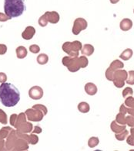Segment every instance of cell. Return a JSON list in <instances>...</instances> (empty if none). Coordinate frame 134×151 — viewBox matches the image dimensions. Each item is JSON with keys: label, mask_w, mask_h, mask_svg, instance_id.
Returning a JSON list of instances; mask_svg holds the SVG:
<instances>
[{"label": "cell", "mask_w": 134, "mask_h": 151, "mask_svg": "<svg viewBox=\"0 0 134 151\" xmlns=\"http://www.w3.org/2000/svg\"><path fill=\"white\" fill-rule=\"evenodd\" d=\"M38 23H39V25L40 26V27H45L47 26L49 22H48L47 19H46V17H45V15H43V16H41V17H39Z\"/></svg>", "instance_id": "cell-30"}, {"label": "cell", "mask_w": 134, "mask_h": 151, "mask_svg": "<svg viewBox=\"0 0 134 151\" xmlns=\"http://www.w3.org/2000/svg\"><path fill=\"white\" fill-rule=\"evenodd\" d=\"M16 57L19 59H23L27 56L28 51L26 48L23 46H19L16 49Z\"/></svg>", "instance_id": "cell-17"}, {"label": "cell", "mask_w": 134, "mask_h": 151, "mask_svg": "<svg viewBox=\"0 0 134 151\" xmlns=\"http://www.w3.org/2000/svg\"><path fill=\"white\" fill-rule=\"evenodd\" d=\"M62 50L70 57H78L79 51L82 50L83 45L82 43L79 40H75L73 42H65L62 47Z\"/></svg>", "instance_id": "cell-4"}, {"label": "cell", "mask_w": 134, "mask_h": 151, "mask_svg": "<svg viewBox=\"0 0 134 151\" xmlns=\"http://www.w3.org/2000/svg\"><path fill=\"white\" fill-rule=\"evenodd\" d=\"M0 122L2 124H7L8 119H7V115L6 113L3 111L2 109H0Z\"/></svg>", "instance_id": "cell-29"}, {"label": "cell", "mask_w": 134, "mask_h": 151, "mask_svg": "<svg viewBox=\"0 0 134 151\" xmlns=\"http://www.w3.org/2000/svg\"><path fill=\"white\" fill-rule=\"evenodd\" d=\"M11 19L12 18L8 17L6 13H0V22H6V21H8Z\"/></svg>", "instance_id": "cell-37"}, {"label": "cell", "mask_w": 134, "mask_h": 151, "mask_svg": "<svg viewBox=\"0 0 134 151\" xmlns=\"http://www.w3.org/2000/svg\"><path fill=\"white\" fill-rule=\"evenodd\" d=\"M29 96L33 100L41 99L43 96V90L39 86H33L29 90Z\"/></svg>", "instance_id": "cell-9"}, {"label": "cell", "mask_w": 134, "mask_h": 151, "mask_svg": "<svg viewBox=\"0 0 134 151\" xmlns=\"http://www.w3.org/2000/svg\"><path fill=\"white\" fill-rule=\"evenodd\" d=\"M128 78V73L126 70H123V69H119L114 71L113 75V79H121L123 81H126V79Z\"/></svg>", "instance_id": "cell-15"}, {"label": "cell", "mask_w": 134, "mask_h": 151, "mask_svg": "<svg viewBox=\"0 0 134 151\" xmlns=\"http://www.w3.org/2000/svg\"><path fill=\"white\" fill-rule=\"evenodd\" d=\"M17 115L16 114H13V115H11L10 116V124L11 126H14L15 123H16V121L17 119Z\"/></svg>", "instance_id": "cell-41"}, {"label": "cell", "mask_w": 134, "mask_h": 151, "mask_svg": "<svg viewBox=\"0 0 134 151\" xmlns=\"http://www.w3.org/2000/svg\"><path fill=\"white\" fill-rule=\"evenodd\" d=\"M133 89L130 87H127L126 88L124 89L123 92H122V95H123V97L125 98L126 99L127 96H133Z\"/></svg>", "instance_id": "cell-31"}, {"label": "cell", "mask_w": 134, "mask_h": 151, "mask_svg": "<svg viewBox=\"0 0 134 151\" xmlns=\"http://www.w3.org/2000/svg\"><path fill=\"white\" fill-rule=\"evenodd\" d=\"M126 124L130 127H134V116L129 115L126 116Z\"/></svg>", "instance_id": "cell-34"}, {"label": "cell", "mask_w": 134, "mask_h": 151, "mask_svg": "<svg viewBox=\"0 0 134 151\" xmlns=\"http://www.w3.org/2000/svg\"><path fill=\"white\" fill-rule=\"evenodd\" d=\"M94 53V47L91 44H85L81 50V54L84 56H91Z\"/></svg>", "instance_id": "cell-16"}, {"label": "cell", "mask_w": 134, "mask_h": 151, "mask_svg": "<svg viewBox=\"0 0 134 151\" xmlns=\"http://www.w3.org/2000/svg\"><path fill=\"white\" fill-rule=\"evenodd\" d=\"M133 13H134V9H133Z\"/></svg>", "instance_id": "cell-46"}, {"label": "cell", "mask_w": 134, "mask_h": 151, "mask_svg": "<svg viewBox=\"0 0 134 151\" xmlns=\"http://www.w3.org/2000/svg\"><path fill=\"white\" fill-rule=\"evenodd\" d=\"M47 19L48 22L52 24H56L60 21V15L56 11L52 12H45L44 14Z\"/></svg>", "instance_id": "cell-10"}, {"label": "cell", "mask_w": 134, "mask_h": 151, "mask_svg": "<svg viewBox=\"0 0 134 151\" xmlns=\"http://www.w3.org/2000/svg\"><path fill=\"white\" fill-rule=\"evenodd\" d=\"M7 81V75L3 72H0V83H5Z\"/></svg>", "instance_id": "cell-40"}, {"label": "cell", "mask_w": 134, "mask_h": 151, "mask_svg": "<svg viewBox=\"0 0 134 151\" xmlns=\"http://www.w3.org/2000/svg\"><path fill=\"white\" fill-rule=\"evenodd\" d=\"M113 75H114V70L111 69L110 68H108L107 70H106V78L107 79L108 81H113Z\"/></svg>", "instance_id": "cell-27"}, {"label": "cell", "mask_w": 134, "mask_h": 151, "mask_svg": "<svg viewBox=\"0 0 134 151\" xmlns=\"http://www.w3.org/2000/svg\"><path fill=\"white\" fill-rule=\"evenodd\" d=\"M129 109H130V108L125 106V104H122L120 108V112L124 114V115H126L129 112Z\"/></svg>", "instance_id": "cell-36"}, {"label": "cell", "mask_w": 134, "mask_h": 151, "mask_svg": "<svg viewBox=\"0 0 134 151\" xmlns=\"http://www.w3.org/2000/svg\"><path fill=\"white\" fill-rule=\"evenodd\" d=\"M35 33V29L33 27L31 26H29L27 27L25 29V30L22 33V37L24 40H29L33 39V37H34Z\"/></svg>", "instance_id": "cell-11"}, {"label": "cell", "mask_w": 134, "mask_h": 151, "mask_svg": "<svg viewBox=\"0 0 134 151\" xmlns=\"http://www.w3.org/2000/svg\"><path fill=\"white\" fill-rule=\"evenodd\" d=\"M28 149H29L28 142L16 135V138L15 139L14 144H13V150H27Z\"/></svg>", "instance_id": "cell-8"}, {"label": "cell", "mask_w": 134, "mask_h": 151, "mask_svg": "<svg viewBox=\"0 0 134 151\" xmlns=\"http://www.w3.org/2000/svg\"><path fill=\"white\" fill-rule=\"evenodd\" d=\"M126 83L130 85H134V70H130L128 73V78L126 79Z\"/></svg>", "instance_id": "cell-28"}, {"label": "cell", "mask_w": 134, "mask_h": 151, "mask_svg": "<svg viewBox=\"0 0 134 151\" xmlns=\"http://www.w3.org/2000/svg\"><path fill=\"white\" fill-rule=\"evenodd\" d=\"M12 130H13V129L9 126H6V127L1 129V130H0V139H4L7 138Z\"/></svg>", "instance_id": "cell-20"}, {"label": "cell", "mask_w": 134, "mask_h": 151, "mask_svg": "<svg viewBox=\"0 0 134 151\" xmlns=\"http://www.w3.org/2000/svg\"><path fill=\"white\" fill-rule=\"evenodd\" d=\"M129 135V132L126 129H124L123 132H120V133H116L115 137L116 139L119 141H123L127 137V136Z\"/></svg>", "instance_id": "cell-24"}, {"label": "cell", "mask_w": 134, "mask_h": 151, "mask_svg": "<svg viewBox=\"0 0 134 151\" xmlns=\"http://www.w3.org/2000/svg\"><path fill=\"white\" fill-rule=\"evenodd\" d=\"M116 121L120 125H126V116L124 114L120 112L116 116Z\"/></svg>", "instance_id": "cell-26"}, {"label": "cell", "mask_w": 134, "mask_h": 151, "mask_svg": "<svg viewBox=\"0 0 134 151\" xmlns=\"http://www.w3.org/2000/svg\"><path fill=\"white\" fill-rule=\"evenodd\" d=\"M20 100V92L11 83H2L0 85V102L6 107H14Z\"/></svg>", "instance_id": "cell-1"}, {"label": "cell", "mask_w": 134, "mask_h": 151, "mask_svg": "<svg viewBox=\"0 0 134 151\" xmlns=\"http://www.w3.org/2000/svg\"><path fill=\"white\" fill-rule=\"evenodd\" d=\"M32 132H33V133H36V134L41 133V132H42V128L40 127V126H35V128H34V129H33Z\"/></svg>", "instance_id": "cell-43"}, {"label": "cell", "mask_w": 134, "mask_h": 151, "mask_svg": "<svg viewBox=\"0 0 134 151\" xmlns=\"http://www.w3.org/2000/svg\"><path fill=\"white\" fill-rule=\"evenodd\" d=\"M62 63L64 66L66 67L70 72H77L80 69L79 64L78 57L66 56L62 58Z\"/></svg>", "instance_id": "cell-5"}, {"label": "cell", "mask_w": 134, "mask_h": 151, "mask_svg": "<svg viewBox=\"0 0 134 151\" xmlns=\"http://www.w3.org/2000/svg\"><path fill=\"white\" fill-rule=\"evenodd\" d=\"M120 29L123 31H128L133 27V22L130 19L125 18L120 22Z\"/></svg>", "instance_id": "cell-13"}, {"label": "cell", "mask_w": 134, "mask_h": 151, "mask_svg": "<svg viewBox=\"0 0 134 151\" xmlns=\"http://www.w3.org/2000/svg\"><path fill=\"white\" fill-rule=\"evenodd\" d=\"M78 110L82 113H87V112H89L90 107H89V105L87 102L82 101L80 103H79Z\"/></svg>", "instance_id": "cell-19"}, {"label": "cell", "mask_w": 134, "mask_h": 151, "mask_svg": "<svg viewBox=\"0 0 134 151\" xmlns=\"http://www.w3.org/2000/svg\"><path fill=\"white\" fill-rule=\"evenodd\" d=\"M110 128H111V130L115 133H120V132H123L124 129H126V125L119 124L115 120V121H113L110 124Z\"/></svg>", "instance_id": "cell-14"}, {"label": "cell", "mask_w": 134, "mask_h": 151, "mask_svg": "<svg viewBox=\"0 0 134 151\" xmlns=\"http://www.w3.org/2000/svg\"><path fill=\"white\" fill-rule=\"evenodd\" d=\"M85 91H86V93L87 95H95L97 93V91H98V89H97L96 85L95 84H93V83L89 82L86 84L84 87Z\"/></svg>", "instance_id": "cell-12"}, {"label": "cell", "mask_w": 134, "mask_h": 151, "mask_svg": "<svg viewBox=\"0 0 134 151\" xmlns=\"http://www.w3.org/2000/svg\"><path fill=\"white\" fill-rule=\"evenodd\" d=\"M25 113L26 115L27 119L29 121H32V122H40L45 116L43 112H41L39 109H34L33 107L31 109H26Z\"/></svg>", "instance_id": "cell-6"}, {"label": "cell", "mask_w": 134, "mask_h": 151, "mask_svg": "<svg viewBox=\"0 0 134 151\" xmlns=\"http://www.w3.org/2000/svg\"><path fill=\"white\" fill-rule=\"evenodd\" d=\"M6 142L4 139H0V151L6 150Z\"/></svg>", "instance_id": "cell-42"}, {"label": "cell", "mask_w": 134, "mask_h": 151, "mask_svg": "<svg viewBox=\"0 0 134 151\" xmlns=\"http://www.w3.org/2000/svg\"><path fill=\"white\" fill-rule=\"evenodd\" d=\"M88 27L87 21L83 18H77L75 19L73 27H72V32L74 35H79L84 29H86Z\"/></svg>", "instance_id": "cell-7"}, {"label": "cell", "mask_w": 134, "mask_h": 151, "mask_svg": "<svg viewBox=\"0 0 134 151\" xmlns=\"http://www.w3.org/2000/svg\"><path fill=\"white\" fill-rule=\"evenodd\" d=\"M78 60L80 68H86V67L88 66V64H89V60H88V58L86 56L83 55V56L78 57Z\"/></svg>", "instance_id": "cell-22"}, {"label": "cell", "mask_w": 134, "mask_h": 151, "mask_svg": "<svg viewBox=\"0 0 134 151\" xmlns=\"http://www.w3.org/2000/svg\"><path fill=\"white\" fill-rule=\"evenodd\" d=\"M29 50L33 54H38L40 51V47H39V46L36 45V44H33V45L29 46Z\"/></svg>", "instance_id": "cell-35"}, {"label": "cell", "mask_w": 134, "mask_h": 151, "mask_svg": "<svg viewBox=\"0 0 134 151\" xmlns=\"http://www.w3.org/2000/svg\"><path fill=\"white\" fill-rule=\"evenodd\" d=\"M7 52V46L0 44V55H4Z\"/></svg>", "instance_id": "cell-38"}, {"label": "cell", "mask_w": 134, "mask_h": 151, "mask_svg": "<svg viewBox=\"0 0 134 151\" xmlns=\"http://www.w3.org/2000/svg\"><path fill=\"white\" fill-rule=\"evenodd\" d=\"M126 143L130 146H134V137L130 134V136H127L126 139Z\"/></svg>", "instance_id": "cell-39"}, {"label": "cell", "mask_w": 134, "mask_h": 151, "mask_svg": "<svg viewBox=\"0 0 134 151\" xmlns=\"http://www.w3.org/2000/svg\"><path fill=\"white\" fill-rule=\"evenodd\" d=\"M109 68L115 71L116 70H119V69H122L124 68V64L123 62H121L120 60H113V62L110 64L109 65Z\"/></svg>", "instance_id": "cell-21"}, {"label": "cell", "mask_w": 134, "mask_h": 151, "mask_svg": "<svg viewBox=\"0 0 134 151\" xmlns=\"http://www.w3.org/2000/svg\"><path fill=\"white\" fill-rule=\"evenodd\" d=\"M133 54V50H131L130 48H127V49H126L124 51H123V53L120 54V58H121V59H123V60H128L132 58Z\"/></svg>", "instance_id": "cell-18"}, {"label": "cell", "mask_w": 134, "mask_h": 151, "mask_svg": "<svg viewBox=\"0 0 134 151\" xmlns=\"http://www.w3.org/2000/svg\"><path fill=\"white\" fill-rule=\"evenodd\" d=\"M26 10L24 0H5L4 11L10 18H16L23 15Z\"/></svg>", "instance_id": "cell-2"}, {"label": "cell", "mask_w": 134, "mask_h": 151, "mask_svg": "<svg viewBox=\"0 0 134 151\" xmlns=\"http://www.w3.org/2000/svg\"><path fill=\"white\" fill-rule=\"evenodd\" d=\"M130 134L134 137V127H131L130 129Z\"/></svg>", "instance_id": "cell-45"}, {"label": "cell", "mask_w": 134, "mask_h": 151, "mask_svg": "<svg viewBox=\"0 0 134 151\" xmlns=\"http://www.w3.org/2000/svg\"><path fill=\"white\" fill-rule=\"evenodd\" d=\"M109 1H110V2H111L112 4H116L117 2H119L120 0H109Z\"/></svg>", "instance_id": "cell-44"}, {"label": "cell", "mask_w": 134, "mask_h": 151, "mask_svg": "<svg viewBox=\"0 0 134 151\" xmlns=\"http://www.w3.org/2000/svg\"><path fill=\"white\" fill-rule=\"evenodd\" d=\"M48 61H49V57L47 56V54H40L39 56L37 57L38 64H41V65L46 64L48 63Z\"/></svg>", "instance_id": "cell-23"}, {"label": "cell", "mask_w": 134, "mask_h": 151, "mask_svg": "<svg viewBox=\"0 0 134 151\" xmlns=\"http://www.w3.org/2000/svg\"><path fill=\"white\" fill-rule=\"evenodd\" d=\"M33 108L40 110L41 112H43L44 116H45V115L47 114V112H48L47 108L45 107V106H43V105H42V104H36V105H34V106H33Z\"/></svg>", "instance_id": "cell-32"}, {"label": "cell", "mask_w": 134, "mask_h": 151, "mask_svg": "<svg viewBox=\"0 0 134 151\" xmlns=\"http://www.w3.org/2000/svg\"><path fill=\"white\" fill-rule=\"evenodd\" d=\"M26 115L24 112H22L18 115L14 126L17 131L23 132V133H29L33 131V124L31 122H26Z\"/></svg>", "instance_id": "cell-3"}, {"label": "cell", "mask_w": 134, "mask_h": 151, "mask_svg": "<svg viewBox=\"0 0 134 151\" xmlns=\"http://www.w3.org/2000/svg\"><path fill=\"white\" fill-rule=\"evenodd\" d=\"M113 84L115 85L116 87L118 88H121L125 85V81L123 80H121V79H117L115 78L113 79Z\"/></svg>", "instance_id": "cell-33"}, {"label": "cell", "mask_w": 134, "mask_h": 151, "mask_svg": "<svg viewBox=\"0 0 134 151\" xmlns=\"http://www.w3.org/2000/svg\"><path fill=\"white\" fill-rule=\"evenodd\" d=\"M99 143V139L98 137H93L89 138V139L88 140V146L90 148H94L97 146V145Z\"/></svg>", "instance_id": "cell-25"}]
</instances>
